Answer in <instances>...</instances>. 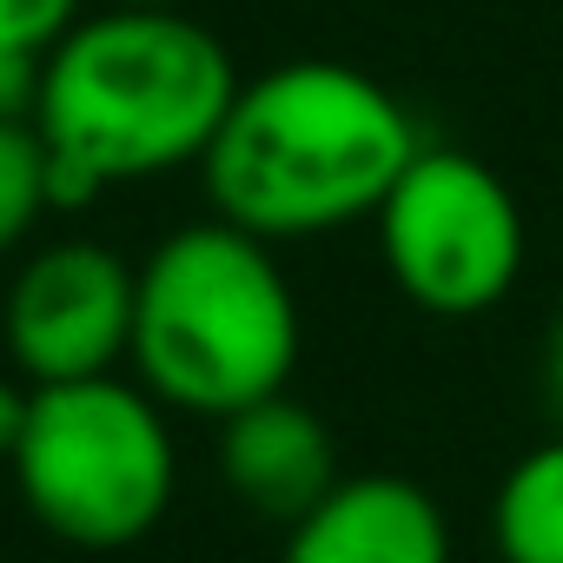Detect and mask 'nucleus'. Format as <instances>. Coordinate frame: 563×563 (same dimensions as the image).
Returning <instances> with one entry per match:
<instances>
[{"label":"nucleus","instance_id":"obj_1","mask_svg":"<svg viewBox=\"0 0 563 563\" xmlns=\"http://www.w3.org/2000/svg\"><path fill=\"white\" fill-rule=\"evenodd\" d=\"M232 100L239 67L186 8L80 14L41 54L34 126L54 159V212L199 166Z\"/></svg>","mask_w":563,"mask_h":563},{"label":"nucleus","instance_id":"obj_2","mask_svg":"<svg viewBox=\"0 0 563 563\" xmlns=\"http://www.w3.org/2000/svg\"><path fill=\"white\" fill-rule=\"evenodd\" d=\"M424 133L411 107L352 60H278L239 80L199 179L206 206L272 245L378 219Z\"/></svg>","mask_w":563,"mask_h":563},{"label":"nucleus","instance_id":"obj_3","mask_svg":"<svg viewBox=\"0 0 563 563\" xmlns=\"http://www.w3.org/2000/svg\"><path fill=\"white\" fill-rule=\"evenodd\" d=\"M299 292L272 239L232 219H192L140 258L133 292V378L192 418H232L299 372Z\"/></svg>","mask_w":563,"mask_h":563},{"label":"nucleus","instance_id":"obj_4","mask_svg":"<svg viewBox=\"0 0 563 563\" xmlns=\"http://www.w3.org/2000/svg\"><path fill=\"white\" fill-rule=\"evenodd\" d=\"M14 490L47 537L87 556L133 550L159 530L179 490V444L166 405L120 372L34 385L14 451Z\"/></svg>","mask_w":563,"mask_h":563},{"label":"nucleus","instance_id":"obj_5","mask_svg":"<svg viewBox=\"0 0 563 563\" xmlns=\"http://www.w3.org/2000/svg\"><path fill=\"white\" fill-rule=\"evenodd\" d=\"M378 252L391 286L431 319H477L523 278V206L497 166L464 146H418L378 206Z\"/></svg>","mask_w":563,"mask_h":563},{"label":"nucleus","instance_id":"obj_6","mask_svg":"<svg viewBox=\"0 0 563 563\" xmlns=\"http://www.w3.org/2000/svg\"><path fill=\"white\" fill-rule=\"evenodd\" d=\"M133 292L140 265H126L100 239H54L27 252L8 286V306H0L8 365L27 385L120 372L133 352Z\"/></svg>","mask_w":563,"mask_h":563},{"label":"nucleus","instance_id":"obj_7","mask_svg":"<svg viewBox=\"0 0 563 563\" xmlns=\"http://www.w3.org/2000/svg\"><path fill=\"white\" fill-rule=\"evenodd\" d=\"M278 563H451V517L418 477L358 471L286 523Z\"/></svg>","mask_w":563,"mask_h":563},{"label":"nucleus","instance_id":"obj_8","mask_svg":"<svg viewBox=\"0 0 563 563\" xmlns=\"http://www.w3.org/2000/svg\"><path fill=\"white\" fill-rule=\"evenodd\" d=\"M219 477L245 510L272 523H299L345 471H339L332 424L312 405H299L292 391H272L219 418Z\"/></svg>","mask_w":563,"mask_h":563},{"label":"nucleus","instance_id":"obj_9","mask_svg":"<svg viewBox=\"0 0 563 563\" xmlns=\"http://www.w3.org/2000/svg\"><path fill=\"white\" fill-rule=\"evenodd\" d=\"M490 543L504 563H563V431L504 471L490 497Z\"/></svg>","mask_w":563,"mask_h":563},{"label":"nucleus","instance_id":"obj_10","mask_svg":"<svg viewBox=\"0 0 563 563\" xmlns=\"http://www.w3.org/2000/svg\"><path fill=\"white\" fill-rule=\"evenodd\" d=\"M54 212V159L34 120L0 126V258L21 252L34 225Z\"/></svg>","mask_w":563,"mask_h":563},{"label":"nucleus","instance_id":"obj_11","mask_svg":"<svg viewBox=\"0 0 563 563\" xmlns=\"http://www.w3.org/2000/svg\"><path fill=\"white\" fill-rule=\"evenodd\" d=\"M80 21V0H0V41L14 47H54Z\"/></svg>","mask_w":563,"mask_h":563},{"label":"nucleus","instance_id":"obj_12","mask_svg":"<svg viewBox=\"0 0 563 563\" xmlns=\"http://www.w3.org/2000/svg\"><path fill=\"white\" fill-rule=\"evenodd\" d=\"M34 107H41V47L0 41V126L34 120Z\"/></svg>","mask_w":563,"mask_h":563},{"label":"nucleus","instance_id":"obj_13","mask_svg":"<svg viewBox=\"0 0 563 563\" xmlns=\"http://www.w3.org/2000/svg\"><path fill=\"white\" fill-rule=\"evenodd\" d=\"M27 411H34V385L21 372H0V464H14L21 431H27Z\"/></svg>","mask_w":563,"mask_h":563},{"label":"nucleus","instance_id":"obj_14","mask_svg":"<svg viewBox=\"0 0 563 563\" xmlns=\"http://www.w3.org/2000/svg\"><path fill=\"white\" fill-rule=\"evenodd\" d=\"M543 398H550V411H556V424H563V312H556L550 345H543Z\"/></svg>","mask_w":563,"mask_h":563},{"label":"nucleus","instance_id":"obj_15","mask_svg":"<svg viewBox=\"0 0 563 563\" xmlns=\"http://www.w3.org/2000/svg\"><path fill=\"white\" fill-rule=\"evenodd\" d=\"M113 8H179V0H113Z\"/></svg>","mask_w":563,"mask_h":563}]
</instances>
